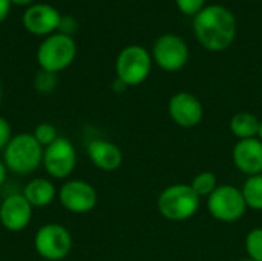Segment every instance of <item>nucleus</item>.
<instances>
[{
  "mask_svg": "<svg viewBox=\"0 0 262 261\" xmlns=\"http://www.w3.org/2000/svg\"><path fill=\"white\" fill-rule=\"evenodd\" d=\"M60 32L64 34V35H71L75 32L77 29V23L72 17H61V22H60V26H58Z\"/></svg>",
  "mask_w": 262,
  "mask_h": 261,
  "instance_id": "nucleus-25",
  "label": "nucleus"
},
{
  "mask_svg": "<svg viewBox=\"0 0 262 261\" xmlns=\"http://www.w3.org/2000/svg\"><path fill=\"white\" fill-rule=\"evenodd\" d=\"M190 186H192V189L195 191V194L200 198H204V197L207 198L220 186V183H218V178H216V175L213 172L203 171V172H200V174H196L193 177Z\"/></svg>",
  "mask_w": 262,
  "mask_h": 261,
  "instance_id": "nucleus-19",
  "label": "nucleus"
},
{
  "mask_svg": "<svg viewBox=\"0 0 262 261\" xmlns=\"http://www.w3.org/2000/svg\"><path fill=\"white\" fill-rule=\"evenodd\" d=\"M201 198L190 185L175 183L161 191L157 200L158 212L169 222H186L200 211Z\"/></svg>",
  "mask_w": 262,
  "mask_h": 261,
  "instance_id": "nucleus-3",
  "label": "nucleus"
},
{
  "mask_svg": "<svg viewBox=\"0 0 262 261\" xmlns=\"http://www.w3.org/2000/svg\"><path fill=\"white\" fill-rule=\"evenodd\" d=\"M167 109L172 122L184 129L198 126L204 117V108L201 100L186 91L173 94L169 100Z\"/></svg>",
  "mask_w": 262,
  "mask_h": 261,
  "instance_id": "nucleus-11",
  "label": "nucleus"
},
{
  "mask_svg": "<svg viewBox=\"0 0 262 261\" xmlns=\"http://www.w3.org/2000/svg\"><path fill=\"white\" fill-rule=\"evenodd\" d=\"M77 46L71 35H64L61 32L48 35L38 46L37 60L43 71H49L54 74L66 69L75 58Z\"/></svg>",
  "mask_w": 262,
  "mask_h": 261,
  "instance_id": "nucleus-4",
  "label": "nucleus"
},
{
  "mask_svg": "<svg viewBox=\"0 0 262 261\" xmlns=\"http://www.w3.org/2000/svg\"><path fill=\"white\" fill-rule=\"evenodd\" d=\"M57 188L48 178H32L23 188V197L32 208H45L57 197Z\"/></svg>",
  "mask_w": 262,
  "mask_h": 261,
  "instance_id": "nucleus-16",
  "label": "nucleus"
},
{
  "mask_svg": "<svg viewBox=\"0 0 262 261\" xmlns=\"http://www.w3.org/2000/svg\"><path fill=\"white\" fill-rule=\"evenodd\" d=\"M243 197L246 200L247 209L253 211H262V174L247 177L241 188Z\"/></svg>",
  "mask_w": 262,
  "mask_h": 261,
  "instance_id": "nucleus-18",
  "label": "nucleus"
},
{
  "mask_svg": "<svg viewBox=\"0 0 262 261\" xmlns=\"http://www.w3.org/2000/svg\"><path fill=\"white\" fill-rule=\"evenodd\" d=\"M152 71V55L150 52L140 46L130 45L121 49L115 62L117 78H120L127 86H137L147 80Z\"/></svg>",
  "mask_w": 262,
  "mask_h": 261,
  "instance_id": "nucleus-5",
  "label": "nucleus"
},
{
  "mask_svg": "<svg viewBox=\"0 0 262 261\" xmlns=\"http://www.w3.org/2000/svg\"><path fill=\"white\" fill-rule=\"evenodd\" d=\"M259 125H261V118H258L255 114L243 111L235 114L230 118L229 128L230 132L233 134V137H236V140H250V138H258L259 135Z\"/></svg>",
  "mask_w": 262,
  "mask_h": 261,
  "instance_id": "nucleus-17",
  "label": "nucleus"
},
{
  "mask_svg": "<svg viewBox=\"0 0 262 261\" xmlns=\"http://www.w3.org/2000/svg\"><path fill=\"white\" fill-rule=\"evenodd\" d=\"M86 152L91 163L106 172L117 171L123 163V152L118 145L104 138L91 140L86 146Z\"/></svg>",
  "mask_w": 262,
  "mask_h": 261,
  "instance_id": "nucleus-15",
  "label": "nucleus"
},
{
  "mask_svg": "<svg viewBox=\"0 0 262 261\" xmlns=\"http://www.w3.org/2000/svg\"><path fill=\"white\" fill-rule=\"evenodd\" d=\"M238 31L233 12L223 5L204 6L193 20V32L203 48L212 52L227 49Z\"/></svg>",
  "mask_w": 262,
  "mask_h": 261,
  "instance_id": "nucleus-1",
  "label": "nucleus"
},
{
  "mask_svg": "<svg viewBox=\"0 0 262 261\" xmlns=\"http://www.w3.org/2000/svg\"><path fill=\"white\" fill-rule=\"evenodd\" d=\"M41 165L52 178H68L77 165V152L72 142L66 137H58L54 143L43 149Z\"/></svg>",
  "mask_w": 262,
  "mask_h": 261,
  "instance_id": "nucleus-9",
  "label": "nucleus"
},
{
  "mask_svg": "<svg viewBox=\"0 0 262 261\" xmlns=\"http://www.w3.org/2000/svg\"><path fill=\"white\" fill-rule=\"evenodd\" d=\"M32 209L23 194H11L0 203V225L11 232H20L29 226Z\"/></svg>",
  "mask_w": 262,
  "mask_h": 261,
  "instance_id": "nucleus-12",
  "label": "nucleus"
},
{
  "mask_svg": "<svg viewBox=\"0 0 262 261\" xmlns=\"http://www.w3.org/2000/svg\"><path fill=\"white\" fill-rule=\"evenodd\" d=\"M258 138L262 142V118H261V125H259V135H258Z\"/></svg>",
  "mask_w": 262,
  "mask_h": 261,
  "instance_id": "nucleus-30",
  "label": "nucleus"
},
{
  "mask_svg": "<svg viewBox=\"0 0 262 261\" xmlns=\"http://www.w3.org/2000/svg\"><path fill=\"white\" fill-rule=\"evenodd\" d=\"M126 88H127V85H126V83H123L120 78H117V80L112 83V89H114L115 92H124V91H126Z\"/></svg>",
  "mask_w": 262,
  "mask_h": 261,
  "instance_id": "nucleus-27",
  "label": "nucleus"
},
{
  "mask_svg": "<svg viewBox=\"0 0 262 261\" xmlns=\"http://www.w3.org/2000/svg\"><path fill=\"white\" fill-rule=\"evenodd\" d=\"M43 146L32 134L23 132L11 138L3 149V163L8 171L17 175H29L37 171L43 162Z\"/></svg>",
  "mask_w": 262,
  "mask_h": 261,
  "instance_id": "nucleus-2",
  "label": "nucleus"
},
{
  "mask_svg": "<svg viewBox=\"0 0 262 261\" xmlns=\"http://www.w3.org/2000/svg\"><path fill=\"white\" fill-rule=\"evenodd\" d=\"M6 175H8V169H6V166H5L3 160H0V186L5 183V180H6Z\"/></svg>",
  "mask_w": 262,
  "mask_h": 261,
  "instance_id": "nucleus-28",
  "label": "nucleus"
},
{
  "mask_svg": "<svg viewBox=\"0 0 262 261\" xmlns=\"http://www.w3.org/2000/svg\"><path fill=\"white\" fill-rule=\"evenodd\" d=\"M57 74L54 72H49V71H43L40 69L38 74L35 75L34 78V86L38 92H43V94H48V92H52L57 86Z\"/></svg>",
  "mask_w": 262,
  "mask_h": 261,
  "instance_id": "nucleus-22",
  "label": "nucleus"
},
{
  "mask_svg": "<svg viewBox=\"0 0 262 261\" xmlns=\"http://www.w3.org/2000/svg\"><path fill=\"white\" fill-rule=\"evenodd\" d=\"M32 0H11V3L14 5H29Z\"/></svg>",
  "mask_w": 262,
  "mask_h": 261,
  "instance_id": "nucleus-29",
  "label": "nucleus"
},
{
  "mask_svg": "<svg viewBox=\"0 0 262 261\" xmlns=\"http://www.w3.org/2000/svg\"><path fill=\"white\" fill-rule=\"evenodd\" d=\"M239 261H252L250 258H244V260H239Z\"/></svg>",
  "mask_w": 262,
  "mask_h": 261,
  "instance_id": "nucleus-32",
  "label": "nucleus"
},
{
  "mask_svg": "<svg viewBox=\"0 0 262 261\" xmlns=\"http://www.w3.org/2000/svg\"><path fill=\"white\" fill-rule=\"evenodd\" d=\"M34 248L43 260L61 261L72 249V237L64 226L58 223H46L37 231Z\"/></svg>",
  "mask_w": 262,
  "mask_h": 261,
  "instance_id": "nucleus-7",
  "label": "nucleus"
},
{
  "mask_svg": "<svg viewBox=\"0 0 262 261\" xmlns=\"http://www.w3.org/2000/svg\"><path fill=\"white\" fill-rule=\"evenodd\" d=\"M11 9V0H0V23L8 17Z\"/></svg>",
  "mask_w": 262,
  "mask_h": 261,
  "instance_id": "nucleus-26",
  "label": "nucleus"
},
{
  "mask_svg": "<svg viewBox=\"0 0 262 261\" xmlns=\"http://www.w3.org/2000/svg\"><path fill=\"white\" fill-rule=\"evenodd\" d=\"M190 57L187 43L175 34H164L158 37L152 48V60L167 72L183 69Z\"/></svg>",
  "mask_w": 262,
  "mask_h": 261,
  "instance_id": "nucleus-8",
  "label": "nucleus"
},
{
  "mask_svg": "<svg viewBox=\"0 0 262 261\" xmlns=\"http://www.w3.org/2000/svg\"><path fill=\"white\" fill-rule=\"evenodd\" d=\"M61 22L60 12L48 3L31 5L23 12V26L34 35H51L58 29Z\"/></svg>",
  "mask_w": 262,
  "mask_h": 261,
  "instance_id": "nucleus-13",
  "label": "nucleus"
},
{
  "mask_svg": "<svg viewBox=\"0 0 262 261\" xmlns=\"http://www.w3.org/2000/svg\"><path fill=\"white\" fill-rule=\"evenodd\" d=\"M32 135L35 137V140H37L43 148L49 146L51 143H54V142L60 137L57 128H55L52 123H46V122L37 125L35 129H34V132H32Z\"/></svg>",
  "mask_w": 262,
  "mask_h": 261,
  "instance_id": "nucleus-21",
  "label": "nucleus"
},
{
  "mask_svg": "<svg viewBox=\"0 0 262 261\" xmlns=\"http://www.w3.org/2000/svg\"><path fill=\"white\" fill-rule=\"evenodd\" d=\"M235 168L247 177L262 174V142L259 138L239 140L232 149Z\"/></svg>",
  "mask_w": 262,
  "mask_h": 261,
  "instance_id": "nucleus-14",
  "label": "nucleus"
},
{
  "mask_svg": "<svg viewBox=\"0 0 262 261\" xmlns=\"http://www.w3.org/2000/svg\"><path fill=\"white\" fill-rule=\"evenodd\" d=\"M206 205L209 214L221 223H235L241 220L247 211L241 189L233 185H220L207 197Z\"/></svg>",
  "mask_w": 262,
  "mask_h": 261,
  "instance_id": "nucleus-6",
  "label": "nucleus"
},
{
  "mask_svg": "<svg viewBox=\"0 0 262 261\" xmlns=\"http://www.w3.org/2000/svg\"><path fill=\"white\" fill-rule=\"evenodd\" d=\"M0 100H2V85H0Z\"/></svg>",
  "mask_w": 262,
  "mask_h": 261,
  "instance_id": "nucleus-31",
  "label": "nucleus"
},
{
  "mask_svg": "<svg viewBox=\"0 0 262 261\" xmlns=\"http://www.w3.org/2000/svg\"><path fill=\"white\" fill-rule=\"evenodd\" d=\"M12 137L14 135H12L11 123L5 117H0V152H3V149L8 146Z\"/></svg>",
  "mask_w": 262,
  "mask_h": 261,
  "instance_id": "nucleus-24",
  "label": "nucleus"
},
{
  "mask_svg": "<svg viewBox=\"0 0 262 261\" xmlns=\"http://www.w3.org/2000/svg\"><path fill=\"white\" fill-rule=\"evenodd\" d=\"M175 3L184 15H196L206 6V0H175Z\"/></svg>",
  "mask_w": 262,
  "mask_h": 261,
  "instance_id": "nucleus-23",
  "label": "nucleus"
},
{
  "mask_svg": "<svg viewBox=\"0 0 262 261\" xmlns=\"http://www.w3.org/2000/svg\"><path fill=\"white\" fill-rule=\"evenodd\" d=\"M61 206L72 214H88L98 202L95 188L84 180H68L58 191Z\"/></svg>",
  "mask_w": 262,
  "mask_h": 261,
  "instance_id": "nucleus-10",
  "label": "nucleus"
},
{
  "mask_svg": "<svg viewBox=\"0 0 262 261\" xmlns=\"http://www.w3.org/2000/svg\"><path fill=\"white\" fill-rule=\"evenodd\" d=\"M244 248L252 261H262V228L249 231L244 240Z\"/></svg>",
  "mask_w": 262,
  "mask_h": 261,
  "instance_id": "nucleus-20",
  "label": "nucleus"
}]
</instances>
